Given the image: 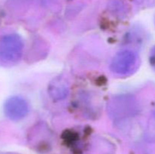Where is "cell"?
Instances as JSON below:
<instances>
[{"label":"cell","mask_w":155,"mask_h":154,"mask_svg":"<svg viewBox=\"0 0 155 154\" xmlns=\"http://www.w3.org/2000/svg\"><path fill=\"white\" fill-rule=\"evenodd\" d=\"M24 50V43L18 35L9 34L0 42V63L13 65L21 59Z\"/></svg>","instance_id":"6da1fadb"},{"label":"cell","mask_w":155,"mask_h":154,"mask_svg":"<svg viewBox=\"0 0 155 154\" xmlns=\"http://www.w3.org/2000/svg\"><path fill=\"white\" fill-rule=\"evenodd\" d=\"M138 57L130 50H124L117 53L112 59L110 69L120 75H127L132 73L136 68Z\"/></svg>","instance_id":"7a4b0ae2"},{"label":"cell","mask_w":155,"mask_h":154,"mask_svg":"<svg viewBox=\"0 0 155 154\" xmlns=\"http://www.w3.org/2000/svg\"><path fill=\"white\" fill-rule=\"evenodd\" d=\"M4 111L12 120H21L25 117L29 111V106L25 99L20 96H13L5 101Z\"/></svg>","instance_id":"3957f363"},{"label":"cell","mask_w":155,"mask_h":154,"mask_svg":"<svg viewBox=\"0 0 155 154\" xmlns=\"http://www.w3.org/2000/svg\"><path fill=\"white\" fill-rule=\"evenodd\" d=\"M48 92L53 100H61L65 98L68 93V84L62 77H58L49 85Z\"/></svg>","instance_id":"277c9868"},{"label":"cell","mask_w":155,"mask_h":154,"mask_svg":"<svg viewBox=\"0 0 155 154\" xmlns=\"http://www.w3.org/2000/svg\"><path fill=\"white\" fill-rule=\"evenodd\" d=\"M149 61L151 66L154 68V69L155 70V46L153 47L152 49L151 50L149 56Z\"/></svg>","instance_id":"5b68a950"}]
</instances>
